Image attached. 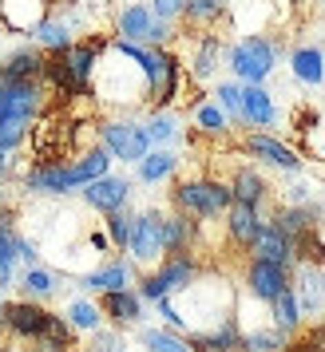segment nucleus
I'll list each match as a JSON object with an SVG mask.
<instances>
[{
    "label": "nucleus",
    "mask_w": 325,
    "mask_h": 352,
    "mask_svg": "<svg viewBox=\"0 0 325 352\" xmlns=\"http://www.w3.org/2000/svg\"><path fill=\"white\" fill-rule=\"evenodd\" d=\"M242 151L250 159H258V162H266V166L282 170V175H297V170H302V155H297L290 143L274 139L270 131H250L242 139Z\"/></svg>",
    "instance_id": "obj_13"
},
{
    "label": "nucleus",
    "mask_w": 325,
    "mask_h": 352,
    "mask_svg": "<svg viewBox=\"0 0 325 352\" xmlns=\"http://www.w3.org/2000/svg\"><path fill=\"white\" fill-rule=\"evenodd\" d=\"M191 119H195V131L198 135H207V139H222L230 131V115L214 103V99H198L195 111H191Z\"/></svg>",
    "instance_id": "obj_34"
},
{
    "label": "nucleus",
    "mask_w": 325,
    "mask_h": 352,
    "mask_svg": "<svg viewBox=\"0 0 325 352\" xmlns=\"http://www.w3.org/2000/svg\"><path fill=\"white\" fill-rule=\"evenodd\" d=\"M28 131H32L28 119H4V123H0V151H4V155H12V151L28 139Z\"/></svg>",
    "instance_id": "obj_42"
},
{
    "label": "nucleus",
    "mask_w": 325,
    "mask_h": 352,
    "mask_svg": "<svg viewBox=\"0 0 325 352\" xmlns=\"http://www.w3.org/2000/svg\"><path fill=\"white\" fill-rule=\"evenodd\" d=\"M135 281H139L135 261H131V257H112V261H103L99 270L83 273L80 289L83 293H115V289H135Z\"/></svg>",
    "instance_id": "obj_18"
},
{
    "label": "nucleus",
    "mask_w": 325,
    "mask_h": 352,
    "mask_svg": "<svg viewBox=\"0 0 325 352\" xmlns=\"http://www.w3.org/2000/svg\"><path fill=\"white\" fill-rule=\"evenodd\" d=\"M107 52V40H72V48L56 52L60 64L67 72V83H72V96H87L92 91V76H96L99 56Z\"/></svg>",
    "instance_id": "obj_9"
},
{
    "label": "nucleus",
    "mask_w": 325,
    "mask_h": 352,
    "mask_svg": "<svg viewBox=\"0 0 325 352\" xmlns=\"http://www.w3.org/2000/svg\"><path fill=\"white\" fill-rule=\"evenodd\" d=\"M143 127H147L151 146H171V143H179V135H182L179 119H175L171 111H151V119H147Z\"/></svg>",
    "instance_id": "obj_37"
},
{
    "label": "nucleus",
    "mask_w": 325,
    "mask_h": 352,
    "mask_svg": "<svg viewBox=\"0 0 325 352\" xmlns=\"http://www.w3.org/2000/svg\"><path fill=\"white\" fill-rule=\"evenodd\" d=\"M119 52H127L147 76V103L151 111H171V103L182 96V60L171 48H143L127 40H112Z\"/></svg>",
    "instance_id": "obj_2"
},
{
    "label": "nucleus",
    "mask_w": 325,
    "mask_h": 352,
    "mask_svg": "<svg viewBox=\"0 0 325 352\" xmlns=\"http://www.w3.org/2000/svg\"><path fill=\"white\" fill-rule=\"evenodd\" d=\"M230 0H182V24L195 32H211L214 24L227 20Z\"/></svg>",
    "instance_id": "obj_29"
},
{
    "label": "nucleus",
    "mask_w": 325,
    "mask_h": 352,
    "mask_svg": "<svg viewBox=\"0 0 325 352\" xmlns=\"http://www.w3.org/2000/svg\"><path fill=\"white\" fill-rule=\"evenodd\" d=\"M222 64V40L214 32H202L195 44V56H191V76L195 80H211L214 72Z\"/></svg>",
    "instance_id": "obj_33"
},
{
    "label": "nucleus",
    "mask_w": 325,
    "mask_h": 352,
    "mask_svg": "<svg viewBox=\"0 0 325 352\" xmlns=\"http://www.w3.org/2000/svg\"><path fill=\"white\" fill-rule=\"evenodd\" d=\"M99 146L119 162H139L151 151V139L139 119H107L99 127Z\"/></svg>",
    "instance_id": "obj_8"
},
{
    "label": "nucleus",
    "mask_w": 325,
    "mask_h": 352,
    "mask_svg": "<svg viewBox=\"0 0 325 352\" xmlns=\"http://www.w3.org/2000/svg\"><path fill=\"white\" fill-rule=\"evenodd\" d=\"M175 170H179V155L171 146H151L143 159L135 162V178L143 186H159L167 178H175Z\"/></svg>",
    "instance_id": "obj_26"
},
{
    "label": "nucleus",
    "mask_w": 325,
    "mask_h": 352,
    "mask_svg": "<svg viewBox=\"0 0 325 352\" xmlns=\"http://www.w3.org/2000/svg\"><path fill=\"white\" fill-rule=\"evenodd\" d=\"M171 28L175 24H167L151 12V4H127V8H119V16H115V40H127V44H143V48H167L171 44Z\"/></svg>",
    "instance_id": "obj_6"
},
{
    "label": "nucleus",
    "mask_w": 325,
    "mask_h": 352,
    "mask_svg": "<svg viewBox=\"0 0 325 352\" xmlns=\"http://www.w3.org/2000/svg\"><path fill=\"white\" fill-rule=\"evenodd\" d=\"M242 289L254 297V301L270 305L277 293H286V289H290V265L250 257V261H246V270H242Z\"/></svg>",
    "instance_id": "obj_11"
},
{
    "label": "nucleus",
    "mask_w": 325,
    "mask_h": 352,
    "mask_svg": "<svg viewBox=\"0 0 325 352\" xmlns=\"http://www.w3.org/2000/svg\"><path fill=\"white\" fill-rule=\"evenodd\" d=\"M17 289L32 301H52L60 293V273L44 270V265H24V273L17 277Z\"/></svg>",
    "instance_id": "obj_31"
},
{
    "label": "nucleus",
    "mask_w": 325,
    "mask_h": 352,
    "mask_svg": "<svg viewBox=\"0 0 325 352\" xmlns=\"http://www.w3.org/2000/svg\"><path fill=\"white\" fill-rule=\"evenodd\" d=\"M0 352H28V349H17V344H0Z\"/></svg>",
    "instance_id": "obj_46"
},
{
    "label": "nucleus",
    "mask_w": 325,
    "mask_h": 352,
    "mask_svg": "<svg viewBox=\"0 0 325 352\" xmlns=\"http://www.w3.org/2000/svg\"><path fill=\"white\" fill-rule=\"evenodd\" d=\"M198 273H202V261L195 254H167L159 265H151V270L139 273L135 289H139V297L147 305H155L162 297H171V293H182Z\"/></svg>",
    "instance_id": "obj_4"
},
{
    "label": "nucleus",
    "mask_w": 325,
    "mask_h": 352,
    "mask_svg": "<svg viewBox=\"0 0 325 352\" xmlns=\"http://www.w3.org/2000/svg\"><path fill=\"white\" fill-rule=\"evenodd\" d=\"M123 254L135 261V270H151L159 265L167 250H162V214L159 210H139L131 214V238Z\"/></svg>",
    "instance_id": "obj_7"
},
{
    "label": "nucleus",
    "mask_w": 325,
    "mask_h": 352,
    "mask_svg": "<svg viewBox=\"0 0 325 352\" xmlns=\"http://www.w3.org/2000/svg\"><path fill=\"white\" fill-rule=\"evenodd\" d=\"M12 281H17V261L0 254V289H8Z\"/></svg>",
    "instance_id": "obj_44"
},
{
    "label": "nucleus",
    "mask_w": 325,
    "mask_h": 352,
    "mask_svg": "<svg viewBox=\"0 0 325 352\" xmlns=\"http://www.w3.org/2000/svg\"><path fill=\"white\" fill-rule=\"evenodd\" d=\"M270 222H274L290 241H302L306 234H317V230H322V214L313 210V202H306V206H290V202H286V206L274 210Z\"/></svg>",
    "instance_id": "obj_23"
},
{
    "label": "nucleus",
    "mask_w": 325,
    "mask_h": 352,
    "mask_svg": "<svg viewBox=\"0 0 325 352\" xmlns=\"http://www.w3.org/2000/svg\"><path fill=\"white\" fill-rule=\"evenodd\" d=\"M32 40L40 44V52H44V56H56V52L72 48V28H67L64 20L48 16V20H44V24L32 32Z\"/></svg>",
    "instance_id": "obj_36"
},
{
    "label": "nucleus",
    "mask_w": 325,
    "mask_h": 352,
    "mask_svg": "<svg viewBox=\"0 0 325 352\" xmlns=\"http://www.w3.org/2000/svg\"><path fill=\"white\" fill-rule=\"evenodd\" d=\"M112 170V155L103 151V146H92V151H83L76 162H36L32 170L24 175V190L32 194H52V198H60V194H76L80 186H87L92 178L107 175Z\"/></svg>",
    "instance_id": "obj_1"
},
{
    "label": "nucleus",
    "mask_w": 325,
    "mask_h": 352,
    "mask_svg": "<svg viewBox=\"0 0 325 352\" xmlns=\"http://www.w3.org/2000/svg\"><path fill=\"white\" fill-rule=\"evenodd\" d=\"M266 309H270V324H274V329H282L286 336L302 333L306 317H302V305H297V297H293V289L277 293V297H274L270 305H266Z\"/></svg>",
    "instance_id": "obj_32"
},
{
    "label": "nucleus",
    "mask_w": 325,
    "mask_h": 352,
    "mask_svg": "<svg viewBox=\"0 0 325 352\" xmlns=\"http://www.w3.org/2000/svg\"><path fill=\"white\" fill-rule=\"evenodd\" d=\"M187 340H191V352H246V329L238 324V317H227L207 329H191Z\"/></svg>",
    "instance_id": "obj_15"
},
{
    "label": "nucleus",
    "mask_w": 325,
    "mask_h": 352,
    "mask_svg": "<svg viewBox=\"0 0 325 352\" xmlns=\"http://www.w3.org/2000/svg\"><path fill=\"white\" fill-rule=\"evenodd\" d=\"M147 301L139 297V289H115V293H99V313L103 320H112V329H139L143 324Z\"/></svg>",
    "instance_id": "obj_17"
},
{
    "label": "nucleus",
    "mask_w": 325,
    "mask_h": 352,
    "mask_svg": "<svg viewBox=\"0 0 325 352\" xmlns=\"http://www.w3.org/2000/svg\"><path fill=\"white\" fill-rule=\"evenodd\" d=\"M135 340L143 352H191V340L175 329H167V324H139Z\"/></svg>",
    "instance_id": "obj_30"
},
{
    "label": "nucleus",
    "mask_w": 325,
    "mask_h": 352,
    "mask_svg": "<svg viewBox=\"0 0 325 352\" xmlns=\"http://www.w3.org/2000/svg\"><path fill=\"white\" fill-rule=\"evenodd\" d=\"M92 245H96V250H107L112 241H107V234H92Z\"/></svg>",
    "instance_id": "obj_45"
},
{
    "label": "nucleus",
    "mask_w": 325,
    "mask_h": 352,
    "mask_svg": "<svg viewBox=\"0 0 325 352\" xmlns=\"http://www.w3.org/2000/svg\"><path fill=\"white\" fill-rule=\"evenodd\" d=\"M48 0H0V24L8 32L32 36L44 20H48Z\"/></svg>",
    "instance_id": "obj_19"
},
{
    "label": "nucleus",
    "mask_w": 325,
    "mask_h": 352,
    "mask_svg": "<svg viewBox=\"0 0 325 352\" xmlns=\"http://www.w3.org/2000/svg\"><path fill=\"white\" fill-rule=\"evenodd\" d=\"M198 218L191 214H179V210H171V214H162V250L167 254H195L198 250Z\"/></svg>",
    "instance_id": "obj_21"
},
{
    "label": "nucleus",
    "mask_w": 325,
    "mask_h": 352,
    "mask_svg": "<svg viewBox=\"0 0 325 352\" xmlns=\"http://www.w3.org/2000/svg\"><path fill=\"white\" fill-rule=\"evenodd\" d=\"M286 344H290V336L282 329H274V324L246 333V352H286Z\"/></svg>",
    "instance_id": "obj_38"
},
{
    "label": "nucleus",
    "mask_w": 325,
    "mask_h": 352,
    "mask_svg": "<svg viewBox=\"0 0 325 352\" xmlns=\"http://www.w3.org/2000/svg\"><path fill=\"white\" fill-rule=\"evenodd\" d=\"M262 210L258 206H246V202H230V210L222 214V226H227V241L234 250H250V241L258 238L262 230Z\"/></svg>",
    "instance_id": "obj_20"
},
{
    "label": "nucleus",
    "mask_w": 325,
    "mask_h": 352,
    "mask_svg": "<svg viewBox=\"0 0 325 352\" xmlns=\"http://www.w3.org/2000/svg\"><path fill=\"white\" fill-rule=\"evenodd\" d=\"M277 44L270 36H242V40H234L227 52V67L234 72V80L238 83H266L274 76L277 67Z\"/></svg>",
    "instance_id": "obj_5"
},
{
    "label": "nucleus",
    "mask_w": 325,
    "mask_h": 352,
    "mask_svg": "<svg viewBox=\"0 0 325 352\" xmlns=\"http://www.w3.org/2000/svg\"><path fill=\"white\" fill-rule=\"evenodd\" d=\"M103 234L112 241L115 250H127V238H131V214L127 210H115V214H103Z\"/></svg>",
    "instance_id": "obj_41"
},
{
    "label": "nucleus",
    "mask_w": 325,
    "mask_h": 352,
    "mask_svg": "<svg viewBox=\"0 0 325 352\" xmlns=\"http://www.w3.org/2000/svg\"><path fill=\"white\" fill-rule=\"evenodd\" d=\"M92 340L76 352H127V336L123 329H96V333H87Z\"/></svg>",
    "instance_id": "obj_39"
},
{
    "label": "nucleus",
    "mask_w": 325,
    "mask_h": 352,
    "mask_svg": "<svg viewBox=\"0 0 325 352\" xmlns=\"http://www.w3.org/2000/svg\"><path fill=\"white\" fill-rule=\"evenodd\" d=\"M4 336H12V340H36V336L48 329L52 320V309L44 301H32V297H20V301H4Z\"/></svg>",
    "instance_id": "obj_10"
},
{
    "label": "nucleus",
    "mask_w": 325,
    "mask_h": 352,
    "mask_svg": "<svg viewBox=\"0 0 325 352\" xmlns=\"http://www.w3.org/2000/svg\"><path fill=\"white\" fill-rule=\"evenodd\" d=\"M80 194H83V202H87L92 210L115 214V210H127V202H131V178L107 170V175L92 178L87 186H80Z\"/></svg>",
    "instance_id": "obj_16"
},
{
    "label": "nucleus",
    "mask_w": 325,
    "mask_h": 352,
    "mask_svg": "<svg viewBox=\"0 0 325 352\" xmlns=\"http://www.w3.org/2000/svg\"><path fill=\"white\" fill-rule=\"evenodd\" d=\"M230 186L218 178H179L171 186V206L179 214H191L198 222H218L230 210Z\"/></svg>",
    "instance_id": "obj_3"
},
{
    "label": "nucleus",
    "mask_w": 325,
    "mask_h": 352,
    "mask_svg": "<svg viewBox=\"0 0 325 352\" xmlns=\"http://www.w3.org/2000/svg\"><path fill=\"white\" fill-rule=\"evenodd\" d=\"M44 52L40 48H20L8 52L0 64V83H28V80H44Z\"/></svg>",
    "instance_id": "obj_24"
},
{
    "label": "nucleus",
    "mask_w": 325,
    "mask_h": 352,
    "mask_svg": "<svg viewBox=\"0 0 325 352\" xmlns=\"http://www.w3.org/2000/svg\"><path fill=\"white\" fill-rule=\"evenodd\" d=\"M214 103L230 115V119H238L242 123V83L238 80H222L214 87Z\"/></svg>",
    "instance_id": "obj_40"
},
{
    "label": "nucleus",
    "mask_w": 325,
    "mask_h": 352,
    "mask_svg": "<svg viewBox=\"0 0 325 352\" xmlns=\"http://www.w3.org/2000/svg\"><path fill=\"white\" fill-rule=\"evenodd\" d=\"M151 12L167 24H175V20H182V0H151Z\"/></svg>",
    "instance_id": "obj_43"
},
{
    "label": "nucleus",
    "mask_w": 325,
    "mask_h": 352,
    "mask_svg": "<svg viewBox=\"0 0 325 352\" xmlns=\"http://www.w3.org/2000/svg\"><path fill=\"white\" fill-rule=\"evenodd\" d=\"M44 107V80L0 83V123L4 119H28L32 123Z\"/></svg>",
    "instance_id": "obj_14"
},
{
    "label": "nucleus",
    "mask_w": 325,
    "mask_h": 352,
    "mask_svg": "<svg viewBox=\"0 0 325 352\" xmlns=\"http://www.w3.org/2000/svg\"><path fill=\"white\" fill-rule=\"evenodd\" d=\"M230 198L234 202H246V206H266L270 202V182L262 178V170H254V166H238L234 175H230Z\"/></svg>",
    "instance_id": "obj_27"
},
{
    "label": "nucleus",
    "mask_w": 325,
    "mask_h": 352,
    "mask_svg": "<svg viewBox=\"0 0 325 352\" xmlns=\"http://www.w3.org/2000/svg\"><path fill=\"white\" fill-rule=\"evenodd\" d=\"M250 257H262V261H277V265H290L293 270V241L277 230L274 222H262L258 238L250 241Z\"/></svg>",
    "instance_id": "obj_25"
},
{
    "label": "nucleus",
    "mask_w": 325,
    "mask_h": 352,
    "mask_svg": "<svg viewBox=\"0 0 325 352\" xmlns=\"http://www.w3.org/2000/svg\"><path fill=\"white\" fill-rule=\"evenodd\" d=\"M64 320L72 324V329H76V333H96V329H103V313H99V301H87V297H76V301H67Z\"/></svg>",
    "instance_id": "obj_35"
},
{
    "label": "nucleus",
    "mask_w": 325,
    "mask_h": 352,
    "mask_svg": "<svg viewBox=\"0 0 325 352\" xmlns=\"http://www.w3.org/2000/svg\"><path fill=\"white\" fill-rule=\"evenodd\" d=\"M242 123L254 131H266L277 123V103L262 83H242Z\"/></svg>",
    "instance_id": "obj_22"
},
{
    "label": "nucleus",
    "mask_w": 325,
    "mask_h": 352,
    "mask_svg": "<svg viewBox=\"0 0 325 352\" xmlns=\"http://www.w3.org/2000/svg\"><path fill=\"white\" fill-rule=\"evenodd\" d=\"M0 336H4V320H0Z\"/></svg>",
    "instance_id": "obj_48"
},
{
    "label": "nucleus",
    "mask_w": 325,
    "mask_h": 352,
    "mask_svg": "<svg viewBox=\"0 0 325 352\" xmlns=\"http://www.w3.org/2000/svg\"><path fill=\"white\" fill-rule=\"evenodd\" d=\"M4 301H8V297H4V289H0V313H4Z\"/></svg>",
    "instance_id": "obj_47"
},
{
    "label": "nucleus",
    "mask_w": 325,
    "mask_h": 352,
    "mask_svg": "<svg viewBox=\"0 0 325 352\" xmlns=\"http://www.w3.org/2000/svg\"><path fill=\"white\" fill-rule=\"evenodd\" d=\"M290 289L297 305H302V317H325V265H313V261H297L290 270Z\"/></svg>",
    "instance_id": "obj_12"
},
{
    "label": "nucleus",
    "mask_w": 325,
    "mask_h": 352,
    "mask_svg": "<svg viewBox=\"0 0 325 352\" xmlns=\"http://www.w3.org/2000/svg\"><path fill=\"white\" fill-rule=\"evenodd\" d=\"M290 72L297 83L306 87H322L325 83V52L313 48V44H302V48L290 52Z\"/></svg>",
    "instance_id": "obj_28"
},
{
    "label": "nucleus",
    "mask_w": 325,
    "mask_h": 352,
    "mask_svg": "<svg viewBox=\"0 0 325 352\" xmlns=\"http://www.w3.org/2000/svg\"><path fill=\"white\" fill-rule=\"evenodd\" d=\"M322 159H325V143H322Z\"/></svg>",
    "instance_id": "obj_49"
}]
</instances>
